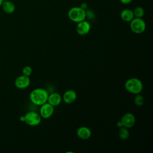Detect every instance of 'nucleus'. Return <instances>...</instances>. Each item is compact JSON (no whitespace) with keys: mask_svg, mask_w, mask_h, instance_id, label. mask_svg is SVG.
I'll return each instance as SVG.
<instances>
[{"mask_svg":"<svg viewBox=\"0 0 153 153\" xmlns=\"http://www.w3.org/2000/svg\"><path fill=\"white\" fill-rule=\"evenodd\" d=\"M48 91L42 88H36L33 89L29 94L30 102L35 105L41 106L47 102Z\"/></svg>","mask_w":153,"mask_h":153,"instance_id":"obj_1","label":"nucleus"},{"mask_svg":"<svg viewBox=\"0 0 153 153\" xmlns=\"http://www.w3.org/2000/svg\"><path fill=\"white\" fill-rule=\"evenodd\" d=\"M124 87L126 90L134 94L140 93L143 90L142 82L137 78H130L128 79L124 83Z\"/></svg>","mask_w":153,"mask_h":153,"instance_id":"obj_2","label":"nucleus"},{"mask_svg":"<svg viewBox=\"0 0 153 153\" xmlns=\"http://www.w3.org/2000/svg\"><path fill=\"white\" fill-rule=\"evenodd\" d=\"M68 16L72 22L77 23L85 20V10L80 7H74L69 10L68 12Z\"/></svg>","mask_w":153,"mask_h":153,"instance_id":"obj_3","label":"nucleus"},{"mask_svg":"<svg viewBox=\"0 0 153 153\" xmlns=\"http://www.w3.org/2000/svg\"><path fill=\"white\" fill-rule=\"evenodd\" d=\"M130 27L133 33L140 34L144 32L146 29V23L142 18L134 17L130 22Z\"/></svg>","mask_w":153,"mask_h":153,"instance_id":"obj_4","label":"nucleus"},{"mask_svg":"<svg viewBox=\"0 0 153 153\" xmlns=\"http://www.w3.org/2000/svg\"><path fill=\"white\" fill-rule=\"evenodd\" d=\"M24 122L30 126H36L41 121V117L39 114L35 111H29L24 115Z\"/></svg>","mask_w":153,"mask_h":153,"instance_id":"obj_5","label":"nucleus"},{"mask_svg":"<svg viewBox=\"0 0 153 153\" xmlns=\"http://www.w3.org/2000/svg\"><path fill=\"white\" fill-rule=\"evenodd\" d=\"M40 106L39 114L41 118L47 119L53 115L54 111V107L53 106L47 102Z\"/></svg>","mask_w":153,"mask_h":153,"instance_id":"obj_6","label":"nucleus"},{"mask_svg":"<svg viewBox=\"0 0 153 153\" xmlns=\"http://www.w3.org/2000/svg\"><path fill=\"white\" fill-rule=\"evenodd\" d=\"M120 121L123 127L130 128L132 127L136 122V118L134 115L131 112H127L124 114L121 117Z\"/></svg>","mask_w":153,"mask_h":153,"instance_id":"obj_7","label":"nucleus"},{"mask_svg":"<svg viewBox=\"0 0 153 153\" xmlns=\"http://www.w3.org/2000/svg\"><path fill=\"white\" fill-rule=\"evenodd\" d=\"M91 29L90 23L85 20L77 23L76 26V31L77 33L81 36L86 35L89 33Z\"/></svg>","mask_w":153,"mask_h":153,"instance_id":"obj_8","label":"nucleus"},{"mask_svg":"<svg viewBox=\"0 0 153 153\" xmlns=\"http://www.w3.org/2000/svg\"><path fill=\"white\" fill-rule=\"evenodd\" d=\"M30 84V79L29 76H27L23 75L17 76L14 81L15 86L19 89H25L28 87Z\"/></svg>","mask_w":153,"mask_h":153,"instance_id":"obj_9","label":"nucleus"},{"mask_svg":"<svg viewBox=\"0 0 153 153\" xmlns=\"http://www.w3.org/2000/svg\"><path fill=\"white\" fill-rule=\"evenodd\" d=\"M77 98V94L74 90L69 89L63 93L62 96V100L66 104H71L74 103Z\"/></svg>","mask_w":153,"mask_h":153,"instance_id":"obj_10","label":"nucleus"},{"mask_svg":"<svg viewBox=\"0 0 153 153\" xmlns=\"http://www.w3.org/2000/svg\"><path fill=\"white\" fill-rule=\"evenodd\" d=\"M76 135L82 140H87L91 137V131L86 126H81L77 129Z\"/></svg>","mask_w":153,"mask_h":153,"instance_id":"obj_11","label":"nucleus"},{"mask_svg":"<svg viewBox=\"0 0 153 153\" xmlns=\"http://www.w3.org/2000/svg\"><path fill=\"white\" fill-rule=\"evenodd\" d=\"M62 100V96L57 92H53L48 94L47 102L49 103L52 106H53L54 107H55L59 105Z\"/></svg>","mask_w":153,"mask_h":153,"instance_id":"obj_12","label":"nucleus"},{"mask_svg":"<svg viewBox=\"0 0 153 153\" xmlns=\"http://www.w3.org/2000/svg\"><path fill=\"white\" fill-rule=\"evenodd\" d=\"M1 7L4 13L8 14L13 13L16 10L15 4L10 0L4 1Z\"/></svg>","mask_w":153,"mask_h":153,"instance_id":"obj_13","label":"nucleus"},{"mask_svg":"<svg viewBox=\"0 0 153 153\" xmlns=\"http://www.w3.org/2000/svg\"><path fill=\"white\" fill-rule=\"evenodd\" d=\"M121 19L126 22H130L134 17L133 10L128 8L123 10L120 13Z\"/></svg>","mask_w":153,"mask_h":153,"instance_id":"obj_14","label":"nucleus"},{"mask_svg":"<svg viewBox=\"0 0 153 153\" xmlns=\"http://www.w3.org/2000/svg\"><path fill=\"white\" fill-rule=\"evenodd\" d=\"M118 134L119 137L121 140H127L130 136V131L128 130V128L124 127H121L119 128Z\"/></svg>","mask_w":153,"mask_h":153,"instance_id":"obj_15","label":"nucleus"},{"mask_svg":"<svg viewBox=\"0 0 153 153\" xmlns=\"http://www.w3.org/2000/svg\"><path fill=\"white\" fill-rule=\"evenodd\" d=\"M133 14L134 17L137 18H142L145 14V10L144 9L140 6H137L134 8L133 10Z\"/></svg>","mask_w":153,"mask_h":153,"instance_id":"obj_16","label":"nucleus"},{"mask_svg":"<svg viewBox=\"0 0 153 153\" xmlns=\"http://www.w3.org/2000/svg\"><path fill=\"white\" fill-rule=\"evenodd\" d=\"M135 95L136 96H134V100H133L134 103L137 106H142L143 105V103H144L143 97L140 93L135 94Z\"/></svg>","mask_w":153,"mask_h":153,"instance_id":"obj_17","label":"nucleus"},{"mask_svg":"<svg viewBox=\"0 0 153 153\" xmlns=\"http://www.w3.org/2000/svg\"><path fill=\"white\" fill-rule=\"evenodd\" d=\"M32 74V69L29 66H25L22 69V75L30 76Z\"/></svg>","mask_w":153,"mask_h":153,"instance_id":"obj_18","label":"nucleus"},{"mask_svg":"<svg viewBox=\"0 0 153 153\" xmlns=\"http://www.w3.org/2000/svg\"><path fill=\"white\" fill-rule=\"evenodd\" d=\"M85 13H86V17H88L90 19H93L94 17V13L90 10H85Z\"/></svg>","mask_w":153,"mask_h":153,"instance_id":"obj_19","label":"nucleus"},{"mask_svg":"<svg viewBox=\"0 0 153 153\" xmlns=\"http://www.w3.org/2000/svg\"><path fill=\"white\" fill-rule=\"evenodd\" d=\"M120 2L124 4V5H127V4H129L131 2V1L133 0H120Z\"/></svg>","mask_w":153,"mask_h":153,"instance_id":"obj_20","label":"nucleus"},{"mask_svg":"<svg viewBox=\"0 0 153 153\" xmlns=\"http://www.w3.org/2000/svg\"><path fill=\"white\" fill-rule=\"evenodd\" d=\"M81 8H82V9H84V10H86L87 9V4L85 3V2H82L81 5H80V6H79Z\"/></svg>","mask_w":153,"mask_h":153,"instance_id":"obj_21","label":"nucleus"},{"mask_svg":"<svg viewBox=\"0 0 153 153\" xmlns=\"http://www.w3.org/2000/svg\"><path fill=\"white\" fill-rule=\"evenodd\" d=\"M117 127H118L119 128H120V127H123L122 124H121V121H118V122L117 123Z\"/></svg>","mask_w":153,"mask_h":153,"instance_id":"obj_22","label":"nucleus"},{"mask_svg":"<svg viewBox=\"0 0 153 153\" xmlns=\"http://www.w3.org/2000/svg\"><path fill=\"white\" fill-rule=\"evenodd\" d=\"M24 120H25V118H24V115L23 116H22L20 117V121H22V122H24Z\"/></svg>","mask_w":153,"mask_h":153,"instance_id":"obj_23","label":"nucleus"},{"mask_svg":"<svg viewBox=\"0 0 153 153\" xmlns=\"http://www.w3.org/2000/svg\"><path fill=\"white\" fill-rule=\"evenodd\" d=\"M3 1H4V0H0V7H1V5H2V2H3Z\"/></svg>","mask_w":153,"mask_h":153,"instance_id":"obj_24","label":"nucleus"},{"mask_svg":"<svg viewBox=\"0 0 153 153\" xmlns=\"http://www.w3.org/2000/svg\"><path fill=\"white\" fill-rule=\"evenodd\" d=\"M4 1H7V0H4Z\"/></svg>","mask_w":153,"mask_h":153,"instance_id":"obj_25","label":"nucleus"}]
</instances>
